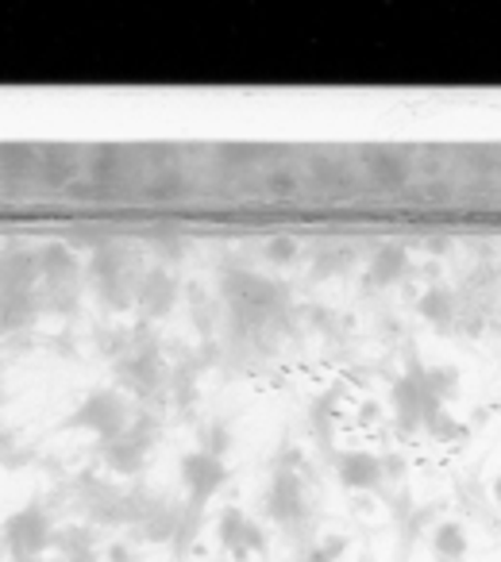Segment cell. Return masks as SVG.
Instances as JSON below:
<instances>
[{"instance_id": "6da1fadb", "label": "cell", "mask_w": 501, "mask_h": 562, "mask_svg": "<svg viewBox=\"0 0 501 562\" xmlns=\"http://www.w3.org/2000/svg\"><path fill=\"white\" fill-rule=\"evenodd\" d=\"M0 536H4V547L16 554V562L20 559H35V554L47 551L51 524H47V516H43L40 508H24V513L9 516V524H4V531H0Z\"/></svg>"}, {"instance_id": "7a4b0ae2", "label": "cell", "mask_w": 501, "mask_h": 562, "mask_svg": "<svg viewBox=\"0 0 501 562\" xmlns=\"http://www.w3.org/2000/svg\"><path fill=\"white\" fill-rule=\"evenodd\" d=\"M20 562H47V559H43V554H35V559H20Z\"/></svg>"}]
</instances>
